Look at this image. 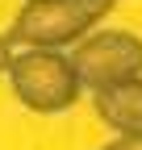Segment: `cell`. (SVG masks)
Returning a JSON list of instances; mask_svg holds the SVG:
<instances>
[{
    "label": "cell",
    "mask_w": 142,
    "mask_h": 150,
    "mask_svg": "<svg viewBox=\"0 0 142 150\" xmlns=\"http://www.w3.org/2000/svg\"><path fill=\"white\" fill-rule=\"evenodd\" d=\"M117 8V0H29L9 25V46L25 50H63L84 42L104 17Z\"/></svg>",
    "instance_id": "cell-1"
},
{
    "label": "cell",
    "mask_w": 142,
    "mask_h": 150,
    "mask_svg": "<svg viewBox=\"0 0 142 150\" xmlns=\"http://www.w3.org/2000/svg\"><path fill=\"white\" fill-rule=\"evenodd\" d=\"M9 83L29 112H63L75 104L80 79L63 50H21L9 63Z\"/></svg>",
    "instance_id": "cell-2"
},
{
    "label": "cell",
    "mask_w": 142,
    "mask_h": 150,
    "mask_svg": "<svg viewBox=\"0 0 142 150\" xmlns=\"http://www.w3.org/2000/svg\"><path fill=\"white\" fill-rule=\"evenodd\" d=\"M67 59L80 88H92L96 96L104 88L142 79V38H134L130 29H100V33H88Z\"/></svg>",
    "instance_id": "cell-3"
},
{
    "label": "cell",
    "mask_w": 142,
    "mask_h": 150,
    "mask_svg": "<svg viewBox=\"0 0 142 150\" xmlns=\"http://www.w3.org/2000/svg\"><path fill=\"white\" fill-rule=\"evenodd\" d=\"M96 117L121 138H142V79L96 92Z\"/></svg>",
    "instance_id": "cell-4"
},
{
    "label": "cell",
    "mask_w": 142,
    "mask_h": 150,
    "mask_svg": "<svg viewBox=\"0 0 142 150\" xmlns=\"http://www.w3.org/2000/svg\"><path fill=\"white\" fill-rule=\"evenodd\" d=\"M104 150H142V138H113Z\"/></svg>",
    "instance_id": "cell-5"
},
{
    "label": "cell",
    "mask_w": 142,
    "mask_h": 150,
    "mask_svg": "<svg viewBox=\"0 0 142 150\" xmlns=\"http://www.w3.org/2000/svg\"><path fill=\"white\" fill-rule=\"evenodd\" d=\"M13 63V46H9V38H0V71H9Z\"/></svg>",
    "instance_id": "cell-6"
}]
</instances>
